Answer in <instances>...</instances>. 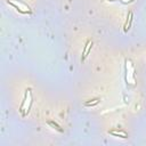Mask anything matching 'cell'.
I'll list each match as a JSON object with an SVG mask.
<instances>
[{
    "mask_svg": "<svg viewBox=\"0 0 146 146\" xmlns=\"http://www.w3.org/2000/svg\"><path fill=\"white\" fill-rule=\"evenodd\" d=\"M32 99H33V98H32V92H31V89L29 88V89H26V92H25V95H24L23 102H22L21 107H19V112L22 113L23 116H26V115L29 114L30 108H31L32 103H33Z\"/></svg>",
    "mask_w": 146,
    "mask_h": 146,
    "instance_id": "obj_1",
    "label": "cell"
},
{
    "mask_svg": "<svg viewBox=\"0 0 146 146\" xmlns=\"http://www.w3.org/2000/svg\"><path fill=\"white\" fill-rule=\"evenodd\" d=\"M8 3L10 6H13L21 14H24L25 15V14H31L32 13L31 8L26 3H24L23 1H21V0H8Z\"/></svg>",
    "mask_w": 146,
    "mask_h": 146,
    "instance_id": "obj_2",
    "label": "cell"
},
{
    "mask_svg": "<svg viewBox=\"0 0 146 146\" xmlns=\"http://www.w3.org/2000/svg\"><path fill=\"white\" fill-rule=\"evenodd\" d=\"M108 133H110V135H113V136H115V137L123 138V139L128 138V133H127L124 130H121V129H119V130H110Z\"/></svg>",
    "mask_w": 146,
    "mask_h": 146,
    "instance_id": "obj_3",
    "label": "cell"
},
{
    "mask_svg": "<svg viewBox=\"0 0 146 146\" xmlns=\"http://www.w3.org/2000/svg\"><path fill=\"white\" fill-rule=\"evenodd\" d=\"M91 48H92V42H91V41H88V42H87V44L84 46L83 51H82V58H81V60H82V62L87 58V56L89 55V52H90Z\"/></svg>",
    "mask_w": 146,
    "mask_h": 146,
    "instance_id": "obj_4",
    "label": "cell"
},
{
    "mask_svg": "<svg viewBox=\"0 0 146 146\" xmlns=\"http://www.w3.org/2000/svg\"><path fill=\"white\" fill-rule=\"evenodd\" d=\"M131 22H132V13L129 11L128 19H127V22H125V24H124V31H128V30H129V27H130V25H131Z\"/></svg>",
    "mask_w": 146,
    "mask_h": 146,
    "instance_id": "obj_5",
    "label": "cell"
},
{
    "mask_svg": "<svg viewBox=\"0 0 146 146\" xmlns=\"http://www.w3.org/2000/svg\"><path fill=\"white\" fill-rule=\"evenodd\" d=\"M48 124L51 127V128H54V129H56L57 131H59V132H63V129L56 123V122H54V121H48Z\"/></svg>",
    "mask_w": 146,
    "mask_h": 146,
    "instance_id": "obj_6",
    "label": "cell"
},
{
    "mask_svg": "<svg viewBox=\"0 0 146 146\" xmlns=\"http://www.w3.org/2000/svg\"><path fill=\"white\" fill-rule=\"evenodd\" d=\"M99 103V98H95V99H90V100H87V102H84V105L86 106H92V105H96V104H98Z\"/></svg>",
    "mask_w": 146,
    "mask_h": 146,
    "instance_id": "obj_7",
    "label": "cell"
}]
</instances>
